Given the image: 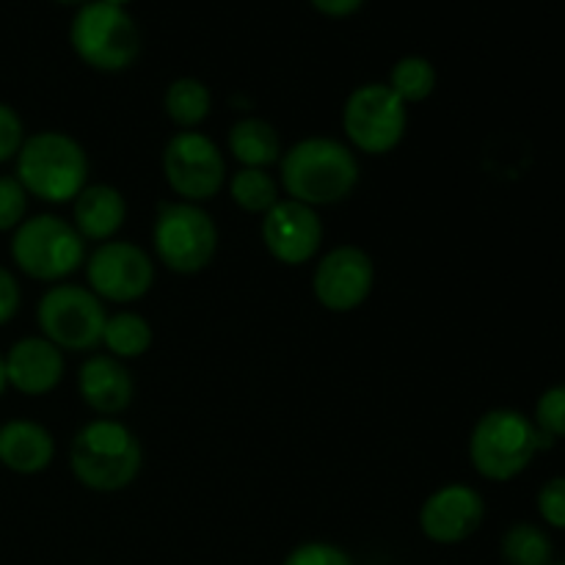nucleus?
Instances as JSON below:
<instances>
[{
	"instance_id": "obj_26",
	"label": "nucleus",
	"mask_w": 565,
	"mask_h": 565,
	"mask_svg": "<svg viewBox=\"0 0 565 565\" xmlns=\"http://www.w3.org/2000/svg\"><path fill=\"white\" fill-rule=\"evenodd\" d=\"M281 565H356L342 546L329 544V541H307L298 544Z\"/></svg>"
},
{
	"instance_id": "obj_17",
	"label": "nucleus",
	"mask_w": 565,
	"mask_h": 565,
	"mask_svg": "<svg viewBox=\"0 0 565 565\" xmlns=\"http://www.w3.org/2000/svg\"><path fill=\"white\" fill-rule=\"evenodd\" d=\"M55 439L33 419H11L0 425V463L17 475H39L53 463Z\"/></svg>"
},
{
	"instance_id": "obj_16",
	"label": "nucleus",
	"mask_w": 565,
	"mask_h": 565,
	"mask_svg": "<svg viewBox=\"0 0 565 565\" xmlns=\"http://www.w3.org/2000/svg\"><path fill=\"white\" fill-rule=\"evenodd\" d=\"M77 392L83 403L99 417H116L132 403L136 384H132L130 370L119 359L94 353L77 370Z\"/></svg>"
},
{
	"instance_id": "obj_27",
	"label": "nucleus",
	"mask_w": 565,
	"mask_h": 565,
	"mask_svg": "<svg viewBox=\"0 0 565 565\" xmlns=\"http://www.w3.org/2000/svg\"><path fill=\"white\" fill-rule=\"evenodd\" d=\"M28 193L17 177H0V232H14L25 221Z\"/></svg>"
},
{
	"instance_id": "obj_28",
	"label": "nucleus",
	"mask_w": 565,
	"mask_h": 565,
	"mask_svg": "<svg viewBox=\"0 0 565 565\" xmlns=\"http://www.w3.org/2000/svg\"><path fill=\"white\" fill-rule=\"evenodd\" d=\"M535 505H539V516L546 527L565 530V475L541 486Z\"/></svg>"
},
{
	"instance_id": "obj_6",
	"label": "nucleus",
	"mask_w": 565,
	"mask_h": 565,
	"mask_svg": "<svg viewBox=\"0 0 565 565\" xmlns=\"http://www.w3.org/2000/svg\"><path fill=\"white\" fill-rule=\"evenodd\" d=\"M72 50L83 64L99 72H121L141 53V33L136 20L121 6L88 0L77 9L70 25Z\"/></svg>"
},
{
	"instance_id": "obj_31",
	"label": "nucleus",
	"mask_w": 565,
	"mask_h": 565,
	"mask_svg": "<svg viewBox=\"0 0 565 565\" xmlns=\"http://www.w3.org/2000/svg\"><path fill=\"white\" fill-rule=\"evenodd\" d=\"M309 3H312L320 14L337 17V20H340V17L356 14V11L362 9L364 0H309Z\"/></svg>"
},
{
	"instance_id": "obj_34",
	"label": "nucleus",
	"mask_w": 565,
	"mask_h": 565,
	"mask_svg": "<svg viewBox=\"0 0 565 565\" xmlns=\"http://www.w3.org/2000/svg\"><path fill=\"white\" fill-rule=\"evenodd\" d=\"M105 3H110V6H121V9H125L127 3H132V0H105Z\"/></svg>"
},
{
	"instance_id": "obj_12",
	"label": "nucleus",
	"mask_w": 565,
	"mask_h": 565,
	"mask_svg": "<svg viewBox=\"0 0 565 565\" xmlns=\"http://www.w3.org/2000/svg\"><path fill=\"white\" fill-rule=\"evenodd\" d=\"M375 285V265L359 246H337L318 259L312 290L329 312H353L370 298Z\"/></svg>"
},
{
	"instance_id": "obj_21",
	"label": "nucleus",
	"mask_w": 565,
	"mask_h": 565,
	"mask_svg": "<svg viewBox=\"0 0 565 565\" xmlns=\"http://www.w3.org/2000/svg\"><path fill=\"white\" fill-rule=\"evenodd\" d=\"M500 555L505 565H552L555 546L544 527L533 522H516L502 535Z\"/></svg>"
},
{
	"instance_id": "obj_19",
	"label": "nucleus",
	"mask_w": 565,
	"mask_h": 565,
	"mask_svg": "<svg viewBox=\"0 0 565 565\" xmlns=\"http://www.w3.org/2000/svg\"><path fill=\"white\" fill-rule=\"evenodd\" d=\"M230 152L243 169H268L285 149L276 127L265 119H241L230 127Z\"/></svg>"
},
{
	"instance_id": "obj_35",
	"label": "nucleus",
	"mask_w": 565,
	"mask_h": 565,
	"mask_svg": "<svg viewBox=\"0 0 565 565\" xmlns=\"http://www.w3.org/2000/svg\"><path fill=\"white\" fill-rule=\"evenodd\" d=\"M552 565H565V563H552Z\"/></svg>"
},
{
	"instance_id": "obj_33",
	"label": "nucleus",
	"mask_w": 565,
	"mask_h": 565,
	"mask_svg": "<svg viewBox=\"0 0 565 565\" xmlns=\"http://www.w3.org/2000/svg\"><path fill=\"white\" fill-rule=\"evenodd\" d=\"M55 3H61V6H86L88 0H55Z\"/></svg>"
},
{
	"instance_id": "obj_29",
	"label": "nucleus",
	"mask_w": 565,
	"mask_h": 565,
	"mask_svg": "<svg viewBox=\"0 0 565 565\" xmlns=\"http://www.w3.org/2000/svg\"><path fill=\"white\" fill-rule=\"evenodd\" d=\"M22 141H25V130H22V119L11 105L0 103V163L17 158Z\"/></svg>"
},
{
	"instance_id": "obj_3",
	"label": "nucleus",
	"mask_w": 565,
	"mask_h": 565,
	"mask_svg": "<svg viewBox=\"0 0 565 565\" xmlns=\"http://www.w3.org/2000/svg\"><path fill=\"white\" fill-rule=\"evenodd\" d=\"M555 441L546 439L530 417L513 408H494L475 423L469 436V461L475 472L494 483L519 478L541 450Z\"/></svg>"
},
{
	"instance_id": "obj_2",
	"label": "nucleus",
	"mask_w": 565,
	"mask_h": 565,
	"mask_svg": "<svg viewBox=\"0 0 565 565\" xmlns=\"http://www.w3.org/2000/svg\"><path fill=\"white\" fill-rule=\"evenodd\" d=\"M141 458L143 452L136 434L114 417H99L83 425L70 447L75 480L99 494H114L136 483Z\"/></svg>"
},
{
	"instance_id": "obj_20",
	"label": "nucleus",
	"mask_w": 565,
	"mask_h": 565,
	"mask_svg": "<svg viewBox=\"0 0 565 565\" xmlns=\"http://www.w3.org/2000/svg\"><path fill=\"white\" fill-rule=\"evenodd\" d=\"M166 116L182 130H196L213 108V94L199 77H177L163 94Z\"/></svg>"
},
{
	"instance_id": "obj_15",
	"label": "nucleus",
	"mask_w": 565,
	"mask_h": 565,
	"mask_svg": "<svg viewBox=\"0 0 565 565\" xmlns=\"http://www.w3.org/2000/svg\"><path fill=\"white\" fill-rule=\"evenodd\" d=\"M6 362V381L11 390L28 397L50 395L64 379V351L53 345L44 337H22L9 353L3 356Z\"/></svg>"
},
{
	"instance_id": "obj_10",
	"label": "nucleus",
	"mask_w": 565,
	"mask_h": 565,
	"mask_svg": "<svg viewBox=\"0 0 565 565\" xmlns=\"http://www.w3.org/2000/svg\"><path fill=\"white\" fill-rule=\"evenodd\" d=\"M163 177L182 202L202 204L224 188L226 160L210 136L180 130L163 149Z\"/></svg>"
},
{
	"instance_id": "obj_32",
	"label": "nucleus",
	"mask_w": 565,
	"mask_h": 565,
	"mask_svg": "<svg viewBox=\"0 0 565 565\" xmlns=\"http://www.w3.org/2000/svg\"><path fill=\"white\" fill-rule=\"evenodd\" d=\"M6 386H9V381H6V362L3 356H0V395L6 392Z\"/></svg>"
},
{
	"instance_id": "obj_23",
	"label": "nucleus",
	"mask_w": 565,
	"mask_h": 565,
	"mask_svg": "<svg viewBox=\"0 0 565 565\" xmlns=\"http://www.w3.org/2000/svg\"><path fill=\"white\" fill-rule=\"evenodd\" d=\"M230 196L246 213L265 215L279 202V182L268 174V169H241L232 174Z\"/></svg>"
},
{
	"instance_id": "obj_9",
	"label": "nucleus",
	"mask_w": 565,
	"mask_h": 565,
	"mask_svg": "<svg viewBox=\"0 0 565 565\" xmlns=\"http://www.w3.org/2000/svg\"><path fill=\"white\" fill-rule=\"evenodd\" d=\"M406 127L408 105L386 83H364L348 94L342 108V130L359 152H392L406 136Z\"/></svg>"
},
{
	"instance_id": "obj_30",
	"label": "nucleus",
	"mask_w": 565,
	"mask_h": 565,
	"mask_svg": "<svg viewBox=\"0 0 565 565\" xmlns=\"http://www.w3.org/2000/svg\"><path fill=\"white\" fill-rule=\"evenodd\" d=\"M20 301L22 292L17 285V276L6 265H0V326H6L20 312Z\"/></svg>"
},
{
	"instance_id": "obj_24",
	"label": "nucleus",
	"mask_w": 565,
	"mask_h": 565,
	"mask_svg": "<svg viewBox=\"0 0 565 565\" xmlns=\"http://www.w3.org/2000/svg\"><path fill=\"white\" fill-rule=\"evenodd\" d=\"M386 86L406 105L425 103L436 92V66L423 55H406L392 66Z\"/></svg>"
},
{
	"instance_id": "obj_11",
	"label": "nucleus",
	"mask_w": 565,
	"mask_h": 565,
	"mask_svg": "<svg viewBox=\"0 0 565 565\" xmlns=\"http://www.w3.org/2000/svg\"><path fill=\"white\" fill-rule=\"evenodd\" d=\"M86 279L99 301L132 303L152 290L154 263L138 243L105 241L86 259Z\"/></svg>"
},
{
	"instance_id": "obj_13",
	"label": "nucleus",
	"mask_w": 565,
	"mask_h": 565,
	"mask_svg": "<svg viewBox=\"0 0 565 565\" xmlns=\"http://www.w3.org/2000/svg\"><path fill=\"white\" fill-rule=\"evenodd\" d=\"M486 519V502L467 483H447L436 489L419 508V530L430 544L456 546L472 539Z\"/></svg>"
},
{
	"instance_id": "obj_18",
	"label": "nucleus",
	"mask_w": 565,
	"mask_h": 565,
	"mask_svg": "<svg viewBox=\"0 0 565 565\" xmlns=\"http://www.w3.org/2000/svg\"><path fill=\"white\" fill-rule=\"evenodd\" d=\"M72 218L83 241H114L127 218V202L114 185H86L72 202Z\"/></svg>"
},
{
	"instance_id": "obj_5",
	"label": "nucleus",
	"mask_w": 565,
	"mask_h": 565,
	"mask_svg": "<svg viewBox=\"0 0 565 565\" xmlns=\"http://www.w3.org/2000/svg\"><path fill=\"white\" fill-rule=\"evenodd\" d=\"M9 254L28 279L61 281L83 265L86 241L70 221L44 213L25 218L11 232Z\"/></svg>"
},
{
	"instance_id": "obj_22",
	"label": "nucleus",
	"mask_w": 565,
	"mask_h": 565,
	"mask_svg": "<svg viewBox=\"0 0 565 565\" xmlns=\"http://www.w3.org/2000/svg\"><path fill=\"white\" fill-rule=\"evenodd\" d=\"M103 345L114 359H138L152 345V326L138 312L108 315L103 329Z\"/></svg>"
},
{
	"instance_id": "obj_8",
	"label": "nucleus",
	"mask_w": 565,
	"mask_h": 565,
	"mask_svg": "<svg viewBox=\"0 0 565 565\" xmlns=\"http://www.w3.org/2000/svg\"><path fill=\"white\" fill-rule=\"evenodd\" d=\"M103 301L88 287L53 285L36 307V323L44 340L53 342L58 351H94L103 345L105 329Z\"/></svg>"
},
{
	"instance_id": "obj_14",
	"label": "nucleus",
	"mask_w": 565,
	"mask_h": 565,
	"mask_svg": "<svg viewBox=\"0 0 565 565\" xmlns=\"http://www.w3.org/2000/svg\"><path fill=\"white\" fill-rule=\"evenodd\" d=\"M263 243L276 263L298 268L318 257L323 243V221L309 204L279 199L263 215Z\"/></svg>"
},
{
	"instance_id": "obj_4",
	"label": "nucleus",
	"mask_w": 565,
	"mask_h": 565,
	"mask_svg": "<svg viewBox=\"0 0 565 565\" xmlns=\"http://www.w3.org/2000/svg\"><path fill=\"white\" fill-rule=\"evenodd\" d=\"M14 177L28 196L50 204L75 202L88 182L86 149L66 132L42 130L22 141Z\"/></svg>"
},
{
	"instance_id": "obj_1",
	"label": "nucleus",
	"mask_w": 565,
	"mask_h": 565,
	"mask_svg": "<svg viewBox=\"0 0 565 565\" xmlns=\"http://www.w3.org/2000/svg\"><path fill=\"white\" fill-rule=\"evenodd\" d=\"M281 188L292 202L323 207L348 199L356 188L359 160L351 147L337 138H303L292 143L279 160Z\"/></svg>"
},
{
	"instance_id": "obj_25",
	"label": "nucleus",
	"mask_w": 565,
	"mask_h": 565,
	"mask_svg": "<svg viewBox=\"0 0 565 565\" xmlns=\"http://www.w3.org/2000/svg\"><path fill=\"white\" fill-rule=\"evenodd\" d=\"M535 428L550 441L565 439V384H555L535 403Z\"/></svg>"
},
{
	"instance_id": "obj_7",
	"label": "nucleus",
	"mask_w": 565,
	"mask_h": 565,
	"mask_svg": "<svg viewBox=\"0 0 565 565\" xmlns=\"http://www.w3.org/2000/svg\"><path fill=\"white\" fill-rule=\"evenodd\" d=\"M152 246L174 274H199L218 252V226L207 210L191 202H166L152 226Z\"/></svg>"
}]
</instances>
